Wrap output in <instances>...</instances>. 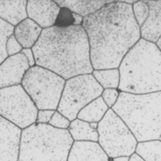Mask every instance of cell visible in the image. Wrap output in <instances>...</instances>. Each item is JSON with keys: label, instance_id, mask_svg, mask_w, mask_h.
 <instances>
[{"label": "cell", "instance_id": "6da1fadb", "mask_svg": "<svg viewBox=\"0 0 161 161\" xmlns=\"http://www.w3.org/2000/svg\"><path fill=\"white\" fill-rule=\"evenodd\" d=\"M82 27L87 35L94 70L118 69L125 54L141 38L132 5L120 1H113L83 17Z\"/></svg>", "mask_w": 161, "mask_h": 161}, {"label": "cell", "instance_id": "7a4b0ae2", "mask_svg": "<svg viewBox=\"0 0 161 161\" xmlns=\"http://www.w3.org/2000/svg\"><path fill=\"white\" fill-rule=\"evenodd\" d=\"M32 50L36 65L65 80L94 71L87 35L82 25L43 29Z\"/></svg>", "mask_w": 161, "mask_h": 161}, {"label": "cell", "instance_id": "3957f363", "mask_svg": "<svg viewBox=\"0 0 161 161\" xmlns=\"http://www.w3.org/2000/svg\"><path fill=\"white\" fill-rule=\"evenodd\" d=\"M118 69L121 92L141 95L161 91V51L156 44L140 39Z\"/></svg>", "mask_w": 161, "mask_h": 161}, {"label": "cell", "instance_id": "277c9868", "mask_svg": "<svg viewBox=\"0 0 161 161\" xmlns=\"http://www.w3.org/2000/svg\"><path fill=\"white\" fill-rule=\"evenodd\" d=\"M137 142L158 140L161 134V91L135 95L121 92L112 108Z\"/></svg>", "mask_w": 161, "mask_h": 161}, {"label": "cell", "instance_id": "5b68a950", "mask_svg": "<svg viewBox=\"0 0 161 161\" xmlns=\"http://www.w3.org/2000/svg\"><path fill=\"white\" fill-rule=\"evenodd\" d=\"M73 142L67 130L35 123L22 130L17 161H67Z\"/></svg>", "mask_w": 161, "mask_h": 161}, {"label": "cell", "instance_id": "8992f818", "mask_svg": "<svg viewBox=\"0 0 161 161\" xmlns=\"http://www.w3.org/2000/svg\"><path fill=\"white\" fill-rule=\"evenodd\" d=\"M65 81L54 72L35 65L26 72L21 85L38 110H57Z\"/></svg>", "mask_w": 161, "mask_h": 161}, {"label": "cell", "instance_id": "52a82bcc", "mask_svg": "<svg viewBox=\"0 0 161 161\" xmlns=\"http://www.w3.org/2000/svg\"><path fill=\"white\" fill-rule=\"evenodd\" d=\"M98 143L110 160L134 153L137 141L126 124L112 109L98 123Z\"/></svg>", "mask_w": 161, "mask_h": 161}, {"label": "cell", "instance_id": "ba28073f", "mask_svg": "<svg viewBox=\"0 0 161 161\" xmlns=\"http://www.w3.org/2000/svg\"><path fill=\"white\" fill-rule=\"evenodd\" d=\"M103 91L92 74L72 77L65 81L57 111L69 121L74 120L82 108L100 97Z\"/></svg>", "mask_w": 161, "mask_h": 161}, {"label": "cell", "instance_id": "9c48e42d", "mask_svg": "<svg viewBox=\"0 0 161 161\" xmlns=\"http://www.w3.org/2000/svg\"><path fill=\"white\" fill-rule=\"evenodd\" d=\"M38 109L22 85L0 89V116L19 129L36 123Z\"/></svg>", "mask_w": 161, "mask_h": 161}, {"label": "cell", "instance_id": "30bf717a", "mask_svg": "<svg viewBox=\"0 0 161 161\" xmlns=\"http://www.w3.org/2000/svg\"><path fill=\"white\" fill-rule=\"evenodd\" d=\"M30 68L27 59L22 53L9 56L0 64V89L22 84Z\"/></svg>", "mask_w": 161, "mask_h": 161}, {"label": "cell", "instance_id": "8fae6325", "mask_svg": "<svg viewBox=\"0 0 161 161\" xmlns=\"http://www.w3.org/2000/svg\"><path fill=\"white\" fill-rule=\"evenodd\" d=\"M22 130L0 116V161H17Z\"/></svg>", "mask_w": 161, "mask_h": 161}, {"label": "cell", "instance_id": "7c38bea8", "mask_svg": "<svg viewBox=\"0 0 161 161\" xmlns=\"http://www.w3.org/2000/svg\"><path fill=\"white\" fill-rule=\"evenodd\" d=\"M60 7L54 1L29 0L27 2V17L42 29L54 25Z\"/></svg>", "mask_w": 161, "mask_h": 161}, {"label": "cell", "instance_id": "4fadbf2b", "mask_svg": "<svg viewBox=\"0 0 161 161\" xmlns=\"http://www.w3.org/2000/svg\"><path fill=\"white\" fill-rule=\"evenodd\" d=\"M67 161H111L97 142L74 141Z\"/></svg>", "mask_w": 161, "mask_h": 161}, {"label": "cell", "instance_id": "5bb4252c", "mask_svg": "<svg viewBox=\"0 0 161 161\" xmlns=\"http://www.w3.org/2000/svg\"><path fill=\"white\" fill-rule=\"evenodd\" d=\"M143 1L149 7V14L140 28L141 37L155 44L161 37V1Z\"/></svg>", "mask_w": 161, "mask_h": 161}, {"label": "cell", "instance_id": "9a60e30c", "mask_svg": "<svg viewBox=\"0 0 161 161\" xmlns=\"http://www.w3.org/2000/svg\"><path fill=\"white\" fill-rule=\"evenodd\" d=\"M42 30L37 23L27 17L15 26L13 35L23 49H32L38 41Z\"/></svg>", "mask_w": 161, "mask_h": 161}, {"label": "cell", "instance_id": "2e32d148", "mask_svg": "<svg viewBox=\"0 0 161 161\" xmlns=\"http://www.w3.org/2000/svg\"><path fill=\"white\" fill-rule=\"evenodd\" d=\"M27 2L23 1H0V19L13 27L27 18Z\"/></svg>", "mask_w": 161, "mask_h": 161}, {"label": "cell", "instance_id": "e0dca14e", "mask_svg": "<svg viewBox=\"0 0 161 161\" xmlns=\"http://www.w3.org/2000/svg\"><path fill=\"white\" fill-rule=\"evenodd\" d=\"M60 7H65L72 12L85 17L103 8L113 1H54Z\"/></svg>", "mask_w": 161, "mask_h": 161}, {"label": "cell", "instance_id": "ac0fdd59", "mask_svg": "<svg viewBox=\"0 0 161 161\" xmlns=\"http://www.w3.org/2000/svg\"><path fill=\"white\" fill-rule=\"evenodd\" d=\"M109 108L100 96L82 108L77 115V118L89 123H98L104 118Z\"/></svg>", "mask_w": 161, "mask_h": 161}, {"label": "cell", "instance_id": "d6986e66", "mask_svg": "<svg viewBox=\"0 0 161 161\" xmlns=\"http://www.w3.org/2000/svg\"><path fill=\"white\" fill-rule=\"evenodd\" d=\"M67 130L73 141L98 142L97 130L92 128L87 122L76 118L71 121Z\"/></svg>", "mask_w": 161, "mask_h": 161}, {"label": "cell", "instance_id": "ffe728a7", "mask_svg": "<svg viewBox=\"0 0 161 161\" xmlns=\"http://www.w3.org/2000/svg\"><path fill=\"white\" fill-rule=\"evenodd\" d=\"M135 153L145 161H161V142L159 140L138 142Z\"/></svg>", "mask_w": 161, "mask_h": 161}, {"label": "cell", "instance_id": "44dd1931", "mask_svg": "<svg viewBox=\"0 0 161 161\" xmlns=\"http://www.w3.org/2000/svg\"><path fill=\"white\" fill-rule=\"evenodd\" d=\"M92 76L104 89H118L120 84V72L118 69H96Z\"/></svg>", "mask_w": 161, "mask_h": 161}, {"label": "cell", "instance_id": "7402d4cb", "mask_svg": "<svg viewBox=\"0 0 161 161\" xmlns=\"http://www.w3.org/2000/svg\"><path fill=\"white\" fill-rule=\"evenodd\" d=\"M14 28L12 25L0 19V64L8 58L5 46L7 39L13 35Z\"/></svg>", "mask_w": 161, "mask_h": 161}, {"label": "cell", "instance_id": "603a6c76", "mask_svg": "<svg viewBox=\"0 0 161 161\" xmlns=\"http://www.w3.org/2000/svg\"><path fill=\"white\" fill-rule=\"evenodd\" d=\"M132 9L136 22L141 28L148 17L149 7L144 1H137L132 5Z\"/></svg>", "mask_w": 161, "mask_h": 161}, {"label": "cell", "instance_id": "cb8c5ba5", "mask_svg": "<svg viewBox=\"0 0 161 161\" xmlns=\"http://www.w3.org/2000/svg\"><path fill=\"white\" fill-rule=\"evenodd\" d=\"M75 13L65 7H60L54 26L60 28H66L75 26Z\"/></svg>", "mask_w": 161, "mask_h": 161}, {"label": "cell", "instance_id": "d4e9b609", "mask_svg": "<svg viewBox=\"0 0 161 161\" xmlns=\"http://www.w3.org/2000/svg\"><path fill=\"white\" fill-rule=\"evenodd\" d=\"M70 123L71 121H69L66 117L56 110L48 125L57 129L68 130Z\"/></svg>", "mask_w": 161, "mask_h": 161}, {"label": "cell", "instance_id": "484cf974", "mask_svg": "<svg viewBox=\"0 0 161 161\" xmlns=\"http://www.w3.org/2000/svg\"><path fill=\"white\" fill-rule=\"evenodd\" d=\"M120 93L117 89H104L101 97L108 105L109 109H112L118 100Z\"/></svg>", "mask_w": 161, "mask_h": 161}, {"label": "cell", "instance_id": "4316f807", "mask_svg": "<svg viewBox=\"0 0 161 161\" xmlns=\"http://www.w3.org/2000/svg\"><path fill=\"white\" fill-rule=\"evenodd\" d=\"M5 47H6V52L8 54V57L21 53V52L23 50L22 47L20 45V44L18 42L13 35L7 39Z\"/></svg>", "mask_w": 161, "mask_h": 161}, {"label": "cell", "instance_id": "83f0119b", "mask_svg": "<svg viewBox=\"0 0 161 161\" xmlns=\"http://www.w3.org/2000/svg\"><path fill=\"white\" fill-rule=\"evenodd\" d=\"M56 110H39L36 119V123L47 125Z\"/></svg>", "mask_w": 161, "mask_h": 161}, {"label": "cell", "instance_id": "f1b7e54d", "mask_svg": "<svg viewBox=\"0 0 161 161\" xmlns=\"http://www.w3.org/2000/svg\"><path fill=\"white\" fill-rule=\"evenodd\" d=\"M21 53L24 54L25 58H27L30 67H32L36 65L35 56H34L32 49H23L22 52H21Z\"/></svg>", "mask_w": 161, "mask_h": 161}, {"label": "cell", "instance_id": "f546056e", "mask_svg": "<svg viewBox=\"0 0 161 161\" xmlns=\"http://www.w3.org/2000/svg\"><path fill=\"white\" fill-rule=\"evenodd\" d=\"M129 161H145L142 158L137 154V153H134L129 157Z\"/></svg>", "mask_w": 161, "mask_h": 161}, {"label": "cell", "instance_id": "4dcf8cb0", "mask_svg": "<svg viewBox=\"0 0 161 161\" xmlns=\"http://www.w3.org/2000/svg\"><path fill=\"white\" fill-rule=\"evenodd\" d=\"M111 161H129L128 156H120L112 159Z\"/></svg>", "mask_w": 161, "mask_h": 161}, {"label": "cell", "instance_id": "1f68e13d", "mask_svg": "<svg viewBox=\"0 0 161 161\" xmlns=\"http://www.w3.org/2000/svg\"><path fill=\"white\" fill-rule=\"evenodd\" d=\"M155 44H156V45L158 46V47L159 48V50L161 51V37H160L159 40H158V42Z\"/></svg>", "mask_w": 161, "mask_h": 161}, {"label": "cell", "instance_id": "d6a6232c", "mask_svg": "<svg viewBox=\"0 0 161 161\" xmlns=\"http://www.w3.org/2000/svg\"><path fill=\"white\" fill-rule=\"evenodd\" d=\"M158 140H159V141L161 142V134H160V136L159 137V138H158Z\"/></svg>", "mask_w": 161, "mask_h": 161}]
</instances>
